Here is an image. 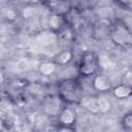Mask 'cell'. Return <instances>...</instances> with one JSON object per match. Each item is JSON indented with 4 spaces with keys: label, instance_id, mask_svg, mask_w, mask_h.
I'll return each mask as SVG.
<instances>
[{
    "label": "cell",
    "instance_id": "obj_11",
    "mask_svg": "<svg viewBox=\"0 0 132 132\" xmlns=\"http://www.w3.org/2000/svg\"><path fill=\"white\" fill-rule=\"evenodd\" d=\"M98 105H99V110L100 112H107L110 110V102L103 98V97H98Z\"/></svg>",
    "mask_w": 132,
    "mask_h": 132
},
{
    "label": "cell",
    "instance_id": "obj_17",
    "mask_svg": "<svg viewBox=\"0 0 132 132\" xmlns=\"http://www.w3.org/2000/svg\"><path fill=\"white\" fill-rule=\"evenodd\" d=\"M23 15L24 18H30L33 15V8L32 7H26L23 11Z\"/></svg>",
    "mask_w": 132,
    "mask_h": 132
},
{
    "label": "cell",
    "instance_id": "obj_6",
    "mask_svg": "<svg viewBox=\"0 0 132 132\" xmlns=\"http://www.w3.org/2000/svg\"><path fill=\"white\" fill-rule=\"evenodd\" d=\"M132 94V87H129L125 84L117 86L113 89V95L117 98H127Z\"/></svg>",
    "mask_w": 132,
    "mask_h": 132
},
{
    "label": "cell",
    "instance_id": "obj_8",
    "mask_svg": "<svg viewBox=\"0 0 132 132\" xmlns=\"http://www.w3.org/2000/svg\"><path fill=\"white\" fill-rule=\"evenodd\" d=\"M74 119H75L74 113H73V111H72L71 109H69V108H65V109L62 111L61 116H60V121H61V123H63V124H65V125H70V124H72V123L74 122Z\"/></svg>",
    "mask_w": 132,
    "mask_h": 132
},
{
    "label": "cell",
    "instance_id": "obj_9",
    "mask_svg": "<svg viewBox=\"0 0 132 132\" xmlns=\"http://www.w3.org/2000/svg\"><path fill=\"white\" fill-rule=\"evenodd\" d=\"M62 93L65 95V97H67L69 100H75L76 99V91H75V88L73 87V86H71V85H68L67 87H66V85H65V87L62 89Z\"/></svg>",
    "mask_w": 132,
    "mask_h": 132
},
{
    "label": "cell",
    "instance_id": "obj_14",
    "mask_svg": "<svg viewBox=\"0 0 132 132\" xmlns=\"http://www.w3.org/2000/svg\"><path fill=\"white\" fill-rule=\"evenodd\" d=\"M71 58H72V54H71V52H69V51H65V52H63L62 54H60V56H59V62L61 63V64H67L70 60H71Z\"/></svg>",
    "mask_w": 132,
    "mask_h": 132
},
{
    "label": "cell",
    "instance_id": "obj_12",
    "mask_svg": "<svg viewBox=\"0 0 132 132\" xmlns=\"http://www.w3.org/2000/svg\"><path fill=\"white\" fill-rule=\"evenodd\" d=\"M122 126L124 130L132 132V113H127L122 120Z\"/></svg>",
    "mask_w": 132,
    "mask_h": 132
},
{
    "label": "cell",
    "instance_id": "obj_3",
    "mask_svg": "<svg viewBox=\"0 0 132 132\" xmlns=\"http://www.w3.org/2000/svg\"><path fill=\"white\" fill-rule=\"evenodd\" d=\"M57 39H58L57 34L52 31L41 32L37 36V41L42 45H52L57 41Z\"/></svg>",
    "mask_w": 132,
    "mask_h": 132
},
{
    "label": "cell",
    "instance_id": "obj_16",
    "mask_svg": "<svg viewBox=\"0 0 132 132\" xmlns=\"http://www.w3.org/2000/svg\"><path fill=\"white\" fill-rule=\"evenodd\" d=\"M124 25H125V27L128 29V31L132 34V15L126 16V18L124 19Z\"/></svg>",
    "mask_w": 132,
    "mask_h": 132
},
{
    "label": "cell",
    "instance_id": "obj_5",
    "mask_svg": "<svg viewBox=\"0 0 132 132\" xmlns=\"http://www.w3.org/2000/svg\"><path fill=\"white\" fill-rule=\"evenodd\" d=\"M93 86L97 91H107L110 88V81L105 75H97L93 81Z\"/></svg>",
    "mask_w": 132,
    "mask_h": 132
},
{
    "label": "cell",
    "instance_id": "obj_2",
    "mask_svg": "<svg viewBox=\"0 0 132 132\" xmlns=\"http://www.w3.org/2000/svg\"><path fill=\"white\" fill-rule=\"evenodd\" d=\"M96 69V62H95V58L94 55L92 53H87L85 54L81 64L79 66V71L81 74L85 75H90L92 73H94Z\"/></svg>",
    "mask_w": 132,
    "mask_h": 132
},
{
    "label": "cell",
    "instance_id": "obj_4",
    "mask_svg": "<svg viewBox=\"0 0 132 132\" xmlns=\"http://www.w3.org/2000/svg\"><path fill=\"white\" fill-rule=\"evenodd\" d=\"M80 104L84 108L88 109L91 112L97 113L100 112L99 105H98V97H85L80 100Z\"/></svg>",
    "mask_w": 132,
    "mask_h": 132
},
{
    "label": "cell",
    "instance_id": "obj_18",
    "mask_svg": "<svg viewBox=\"0 0 132 132\" xmlns=\"http://www.w3.org/2000/svg\"><path fill=\"white\" fill-rule=\"evenodd\" d=\"M121 3H124V4H127V3H129L130 2V0H119Z\"/></svg>",
    "mask_w": 132,
    "mask_h": 132
},
{
    "label": "cell",
    "instance_id": "obj_13",
    "mask_svg": "<svg viewBox=\"0 0 132 132\" xmlns=\"http://www.w3.org/2000/svg\"><path fill=\"white\" fill-rule=\"evenodd\" d=\"M50 26L53 29H59L61 26V19L58 14L54 13L51 18H50Z\"/></svg>",
    "mask_w": 132,
    "mask_h": 132
},
{
    "label": "cell",
    "instance_id": "obj_1",
    "mask_svg": "<svg viewBox=\"0 0 132 132\" xmlns=\"http://www.w3.org/2000/svg\"><path fill=\"white\" fill-rule=\"evenodd\" d=\"M111 38L113 42L122 46H127L132 43V34L128 31L125 25H118L111 33Z\"/></svg>",
    "mask_w": 132,
    "mask_h": 132
},
{
    "label": "cell",
    "instance_id": "obj_15",
    "mask_svg": "<svg viewBox=\"0 0 132 132\" xmlns=\"http://www.w3.org/2000/svg\"><path fill=\"white\" fill-rule=\"evenodd\" d=\"M123 84L132 87V69H129L125 72L124 76H123Z\"/></svg>",
    "mask_w": 132,
    "mask_h": 132
},
{
    "label": "cell",
    "instance_id": "obj_10",
    "mask_svg": "<svg viewBox=\"0 0 132 132\" xmlns=\"http://www.w3.org/2000/svg\"><path fill=\"white\" fill-rule=\"evenodd\" d=\"M98 61L102 69H109L112 66V61L107 55H100Z\"/></svg>",
    "mask_w": 132,
    "mask_h": 132
},
{
    "label": "cell",
    "instance_id": "obj_19",
    "mask_svg": "<svg viewBox=\"0 0 132 132\" xmlns=\"http://www.w3.org/2000/svg\"><path fill=\"white\" fill-rule=\"evenodd\" d=\"M24 2H34V3H36V2H38V0H23Z\"/></svg>",
    "mask_w": 132,
    "mask_h": 132
},
{
    "label": "cell",
    "instance_id": "obj_20",
    "mask_svg": "<svg viewBox=\"0 0 132 132\" xmlns=\"http://www.w3.org/2000/svg\"><path fill=\"white\" fill-rule=\"evenodd\" d=\"M50 2H53V3H57V2H60V1H62V0H48Z\"/></svg>",
    "mask_w": 132,
    "mask_h": 132
},
{
    "label": "cell",
    "instance_id": "obj_7",
    "mask_svg": "<svg viewBox=\"0 0 132 132\" xmlns=\"http://www.w3.org/2000/svg\"><path fill=\"white\" fill-rule=\"evenodd\" d=\"M39 72L44 75V76H48L52 73H54V71L56 70V65L52 62H43L39 65Z\"/></svg>",
    "mask_w": 132,
    "mask_h": 132
}]
</instances>
